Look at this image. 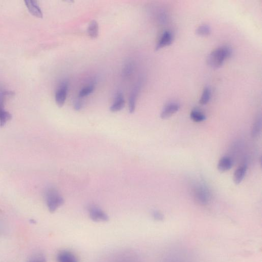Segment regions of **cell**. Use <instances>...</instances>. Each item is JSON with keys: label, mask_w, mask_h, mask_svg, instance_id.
Returning <instances> with one entry per match:
<instances>
[{"label": "cell", "mask_w": 262, "mask_h": 262, "mask_svg": "<svg viewBox=\"0 0 262 262\" xmlns=\"http://www.w3.org/2000/svg\"><path fill=\"white\" fill-rule=\"evenodd\" d=\"M88 33L92 39H96L98 37L99 27L97 21L93 20L90 22L88 29Z\"/></svg>", "instance_id": "9a60e30c"}, {"label": "cell", "mask_w": 262, "mask_h": 262, "mask_svg": "<svg viewBox=\"0 0 262 262\" xmlns=\"http://www.w3.org/2000/svg\"><path fill=\"white\" fill-rule=\"evenodd\" d=\"M211 96V91L209 87H206L203 89L202 96L200 99L199 103L202 105L207 104L210 101Z\"/></svg>", "instance_id": "2e32d148"}, {"label": "cell", "mask_w": 262, "mask_h": 262, "mask_svg": "<svg viewBox=\"0 0 262 262\" xmlns=\"http://www.w3.org/2000/svg\"><path fill=\"white\" fill-rule=\"evenodd\" d=\"M67 83L66 82H63L56 92V102L57 105L60 108L62 107L65 104L67 98Z\"/></svg>", "instance_id": "5b68a950"}, {"label": "cell", "mask_w": 262, "mask_h": 262, "mask_svg": "<svg viewBox=\"0 0 262 262\" xmlns=\"http://www.w3.org/2000/svg\"><path fill=\"white\" fill-rule=\"evenodd\" d=\"M134 66L132 62H128L125 66L123 70V76L125 78L130 77L133 72Z\"/></svg>", "instance_id": "ffe728a7"}, {"label": "cell", "mask_w": 262, "mask_h": 262, "mask_svg": "<svg viewBox=\"0 0 262 262\" xmlns=\"http://www.w3.org/2000/svg\"><path fill=\"white\" fill-rule=\"evenodd\" d=\"M179 105L176 103H170L166 105L163 109L160 116L163 120H166L177 113L179 110Z\"/></svg>", "instance_id": "8992f818"}, {"label": "cell", "mask_w": 262, "mask_h": 262, "mask_svg": "<svg viewBox=\"0 0 262 262\" xmlns=\"http://www.w3.org/2000/svg\"><path fill=\"white\" fill-rule=\"evenodd\" d=\"M13 92L0 89V126L4 127L12 118V115L5 110L4 107L5 98L8 95H12Z\"/></svg>", "instance_id": "3957f363"}, {"label": "cell", "mask_w": 262, "mask_h": 262, "mask_svg": "<svg viewBox=\"0 0 262 262\" xmlns=\"http://www.w3.org/2000/svg\"><path fill=\"white\" fill-rule=\"evenodd\" d=\"M232 51L231 48L224 46L213 51L207 59L208 65L212 68L218 69L224 64L225 61L231 57Z\"/></svg>", "instance_id": "6da1fadb"}, {"label": "cell", "mask_w": 262, "mask_h": 262, "mask_svg": "<svg viewBox=\"0 0 262 262\" xmlns=\"http://www.w3.org/2000/svg\"><path fill=\"white\" fill-rule=\"evenodd\" d=\"M211 33V28L206 25L199 26L196 31V33L200 36H207Z\"/></svg>", "instance_id": "d6986e66"}, {"label": "cell", "mask_w": 262, "mask_h": 262, "mask_svg": "<svg viewBox=\"0 0 262 262\" xmlns=\"http://www.w3.org/2000/svg\"><path fill=\"white\" fill-rule=\"evenodd\" d=\"M140 87V84L136 86L131 94L129 103V109L130 113H133L135 111L136 100L139 92Z\"/></svg>", "instance_id": "4fadbf2b"}, {"label": "cell", "mask_w": 262, "mask_h": 262, "mask_svg": "<svg viewBox=\"0 0 262 262\" xmlns=\"http://www.w3.org/2000/svg\"><path fill=\"white\" fill-rule=\"evenodd\" d=\"M25 3L29 11L33 15L38 18L43 17V12L37 2L28 0V1L25 2Z\"/></svg>", "instance_id": "30bf717a"}, {"label": "cell", "mask_w": 262, "mask_h": 262, "mask_svg": "<svg viewBox=\"0 0 262 262\" xmlns=\"http://www.w3.org/2000/svg\"><path fill=\"white\" fill-rule=\"evenodd\" d=\"M195 198L196 201L202 205L208 203L209 197L206 190L202 187L197 188L195 192Z\"/></svg>", "instance_id": "ba28073f"}, {"label": "cell", "mask_w": 262, "mask_h": 262, "mask_svg": "<svg viewBox=\"0 0 262 262\" xmlns=\"http://www.w3.org/2000/svg\"><path fill=\"white\" fill-rule=\"evenodd\" d=\"M125 106V101L122 93H118L116 94L114 104L110 107V111L112 112L120 111Z\"/></svg>", "instance_id": "9c48e42d"}, {"label": "cell", "mask_w": 262, "mask_h": 262, "mask_svg": "<svg viewBox=\"0 0 262 262\" xmlns=\"http://www.w3.org/2000/svg\"><path fill=\"white\" fill-rule=\"evenodd\" d=\"M94 90V86L91 85L83 88L79 93V97L83 98L91 94Z\"/></svg>", "instance_id": "44dd1931"}, {"label": "cell", "mask_w": 262, "mask_h": 262, "mask_svg": "<svg viewBox=\"0 0 262 262\" xmlns=\"http://www.w3.org/2000/svg\"><path fill=\"white\" fill-rule=\"evenodd\" d=\"M246 171L247 168L244 166H241V167L235 171L234 173L233 180L236 184H239L242 182L245 177Z\"/></svg>", "instance_id": "5bb4252c"}, {"label": "cell", "mask_w": 262, "mask_h": 262, "mask_svg": "<svg viewBox=\"0 0 262 262\" xmlns=\"http://www.w3.org/2000/svg\"><path fill=\"white\" fill-rule=\"evenodd\" d=\"M261 128V116H258L254 122L252 129L251 134L254 137H256L259 134Z\"/></svg>", "instance_id": "ac0fdd59"}, {"label": "cell", "mask_w": 262, "mask_h": 262, "mask_svg": "<svg viewBox=\"0 0 262 262\" xmlns=\"http://www.w3.org/2000/svg\"><path fill=\"white\" fill-rule=\"evenodd\" d=\"M232 166V160L227 156L222 157L219 161L218 169L222 173L227 172L231 169Z\"/></svg>", "instance_id": "7c38bea8"}, {"label": "cell", "mask_w": 262, "mask_h": 262, "mask_svg": "<svg viewBox=\"0 0 262 262\" xmlns=\"http://www.w3.org/2000/svg\"><path fill=\"white\" fill-rule=\"evenodd\" d=\"M89 215L91 219L94 222H107L109 220L107 214L95 206H91L89 208Z\"/></svg>", "instance_id": "277c9868"}, {"label": "cell", "mask_w": 262, "mask_h": 262, "mask_svg": "<svg viewBox=\"0 0 262 262\" xmlns=\"http://www.w3.org/2000/svg\"><path fill=\"white\" fill-rule=\"evenodd\" d=\"M173 40V36L171 32L166 31L161 36L156 47V51L160 50L163 48L170 45Z\"/></svg>", "instance_id": "52a82bcc"}, {"label": "cell", "mask_w": 262, "mask_h": 262, "mask_svg": "<svg viewBox=\"0 0 262 262\" xmlns=\"http://www.w3.org/2000/svg\"><path fill=\"white\" fill-rule=\"evenodd\" d=\"M192 120L196 123H200L205 120L206 117L201 112L198 110H193L190 114Z\"/></svg>", "instance_id": "e0dca14e"}, {"label": "cell", "mask_w": 262, "mask_h": 262, "mask_svg": "<svg viewBox=\"0 0 262 262\" xmlns=\"http://www.w3.org/2000/svg\"><path fill=\"white\" fill-rule=\"evenodd\" d=\"M27 262H47V259L44 255L37 254L30 258Z\"/></svg>", "instance_id": "7402d4cb"}, {"label": "cell", "mask_w": 262, "mask_h": 262, "mask_svg": "<svg viewBox=\"0 0 262 262\" xmlns=\"http://www.w3.org/2000/svg\"><path fill=\"white\" fill-rule=\"evenodd\" d=\"M83 105L82 102L80 100H78L75 103L74 108L76 110L79 111L82 108Z\"/></svg>", "instance_id": "cb8c5ba5"}, {"label": "cell", "mask_w": 262, "mask_h": 262, "mask_svg": "<svg viewBox=\"0 0 262 262\" xmlns=\"http://www.w3.org/2000/svg\"><path fill=\"white\" fill-rule=\"evenodd\" d=\"M57 259L58 262H78L76 256L67 250L61 251L58 255Z\"/></svg>", "instance_id": "8fae6325"}, {"label": "cell", "mask_w": 262, "mask_h": 262, "mask_svg": "<svg viewBox=\"0 0 262 262\" xmlns=\"http://www.w3.org/2000/svg\"><path fill=\"white\" fill-rule=\"evenodd\" d=\"M153 218L158 221H162L164 220L163 214L159 211L155 210L153 212Z\"/></svg>", "instance_id": "603a6c76"}, {"label": "cell", "mask_w": 262, "mask_h": 262, "mask_svg": "<svg viewBox=\"0 0 262 262\" xmlns=\"http://www.w3.org/2000/svg\"><path fill=\"white\" fill-rule=\"evenodd\" d=\"M46 200L48 208L52 213L64 204V199L54 188H50L46 193Z\"/></svg>", "instance_id": "7a4b0ae2"}]
</instances>
